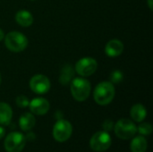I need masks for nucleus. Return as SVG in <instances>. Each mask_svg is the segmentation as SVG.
<instances>
[{"label":"nucleus","mask_w":153,"mask_h":152,"mask_svg":"<svg viewBox=\"0 0 153 152\" xmlns=\"http://www.w3.org/2000/svg\"><path fill=\"white\" fill-rule=\"evenodd\" d=\"M116 93L115 87L110 82H102L99 83L93 91L95 102L100 106L108 105L114 99Z\"/></svg>","instance_id":"1"},{"label":"nucleus","mask_w":153,"mask_h":152,"mask_svg":"<svg viewBox=\"0 0 153 152\" xmlns=\"http://www.w3.org/2000/svg\"><path fill=\"white\" fill-rule=\"evenodd\" d=\"M91 83L85 78H74L71 82V94L73 98L79 101H85L91 93Z\"/></svg>","instance_id":"2"},{"label":"nucleus","mask_w":153,"mask_h":152,"mask_svg":"<svg viewBox=\"0 0 153 152\" xmlns=\"http://www.w3.org/2000/svg\"><path fill=\"white\" fill-rule=\"evenodd\" d=\"M4 39L6 47L14 53L23 51L28 46V39L24 34L19 31H11L7 33Z\"/></svg>","instance_id":"3"},{"label":"nucleus","mask_w":153,"mask_h":152,"mask_svg":"<svg viewBox=\"0 0 153 152\" xmlns=\"http://www.w3.org/2000/svg\"><path fill=\"white\" fill-rule=\"evenodd\" d=\"M116 135L122 140H130L137 133V126L135 124L127 118H122L114 125Z\"/></svg>","instance_id":"4"},{"label":"nucleus","mask_w":153,"mask_h":152,"mask_svg":"<svg viewBox=\"0 0 153 152\" xmlns=\"http://www.w3.org/2000/svg\"><path fill=\"white\" fill-rule=\"evenodd\" d=\"M25 136L19 132L10 133L4 140V149L7 152H21L25 146Z\"/></svg>","instance_id":"5"},{"label":"nucleus","mask_w":153,"mask_h":152,"mask_svg":"<svg viewBox=\"0 0 153 152\" xmlns=\"http://www.w3.org/2000/svg\"><path fill=\"white\" fill-rule=\"evenodd\" d=\"M111 145V137L108 132L100 131L93 134L90 141V146L92 151L103 152L108 150Z\"/></svg>","instance_id":"6"},{"label":"nucleus","mask_w":153,"mask_h":152,"mask_svg":"<svg viewBox=\"0 0 153 152\" xmlns=\"http://www.w3.org/2000/svg\"><path fill=\"white\" fill-rule=\"evenodd\" d=\"M72 133L73 126L71 123L64 119H58L53 128V137L58 142H66L71 137Z\"/></svg>","instance_id":"7"},{"label":"nucleus","mask_w":153,"mask_h":152,"mask_svg":"<svg viewBox=\"0 0 153 152\" xmlns=\"http://www.w3.org/2000/svg\"><path fill=\"white\" fill-rule=\"evenodd\" d=\"M98 68L97 61L92 57L81 58L75 65V72L82 77H88L93 74Z\"/></svg>","instance_id":"8"},{"label":"nucleus","mask_w":153,"mask_h":152,"mask_svg":"<svg viewBox=\"0 0 153 152\" xmlns=\"http://www.w3.org/2000/svg\"><path fill=\"white\" fill-rule=\"evenodd\" d=\"M30 88L36 94H45L50 90V81L43 74H36L30 80Z\"/></svg>","instance_id":"9"},{"label":"nucleus","mask_w":153,"mask_h":152,"mask_svg":"<svg viewBox=\"0 0 153 152\" xmlns=\"http://www.w3.org/2000/svg\"><path fill=\"white\" fill-rule=\"evenodd\" d=\"M28 107L30 108L31 113L38 116H43L48 112L50 105L49 102L44 98H35L30 101Z\"/></svg>","instance_id":"10"},{"label":"nucleus","mask_w":153,"mask_h":152,"mask_svg":"<svg viewBox=\"0 0 153 152\" xmlns=\"http://www.w3.org/2000/svg\"><path fill=\"white\" fill-rule=\"evenodd\" d=\"M124 51V44L119 39L109 40L105 47V53L109 57L120 56Z\"/></svg>","instance_id":"11"},{"label":"nucleus","mask_w":153,"mask_h":152,"mask_svg":"<svg viewBox=\"0 0 153 152\" xmlns=\"http://www.w3.org/2000/svg\"><path fill=\"white\" fill-rule=\"evenodd\" d=\"M130 116L134 122H143L147 116V110L142 104H135L130 110Z\"/></svg>","instance_id":"12"},{"label":"nucleus","mask_w":153,"mask_h":152,"mask_svg":"<svg viewBox=\"0 0 153 152\" xmlns=\"http://www.w3.org/2000/svg\"><path fill=\"white\" fill-rule=\"evenodd\" d=\"M35 124H36V119L31 113H24L21 116L19 119L20 128L24 132H28L31 130L34 127Z\"/></svg>","instance_id":"13"},{"label":"nucleus","mask_w":153,"mask_h":152,"mask_svg":"<svg viewBox=\"0 0 153 152\" xmlns=\"http://www.w3.org/2000/svg\"><path fill=\"white\" fill-rule=\"evenodd\" d=\"M13 117L12 108L5 102H0V125H8Z\"/></svg>","instance_id":"14"},{"label":"nucleus","mask_w":153,"mask_h":152,"mask_svg":"<svg viewBox=\"0 0 153 152\" xmlns=\"http://www.w3.org/2000/svg\"><path fill=\"white\" fill-rule=\"evenodd\" d=\"M15 21L22 27H29L33 22V16L29 11L20 10L15 14Z\"/></svg>","instance_id":"15"},{"label":"nucleus","mask_w":153,"mask_h":152,"mask_svg":"<svg viewBox=\"0 0 153 152\" xmlns=\"http://www.w3.org/2000/svg\"><path fill=\"white\" fill-rule=\"evenodd\" d=\"M148 148V142L146 139L141 135L134 138L130 144V149L132 152H145Z\"/></svg>","instance_id":"16"},{"label":"nucleus","mask_w":153,"mask_h":152,"mask_svg":"<svg viewBox=\"0 0 153 152\" xmlns=\"http://www.w3.org/2000/svg\"><path fill=\"white\" fill-rule=\"evenodd\" d=\"M74 70L72 67V65H65L61 70V73H60V77H59L60 83L62 85H66L69 82H71L73 80V77H74Z\"/></svg>","instance_id":"17"},{"label":"nucleus","mask_w":153,"mask_h":152,"mask_svg":"<svg viewBox=\"0 0 153 152\" xmlns=\"http://www.w3.org/2000/svg\"><path fill=\"white\" fill-rule=\"evenodd\" d=\"M137 132L143 136L150 135L152 133V125L150 123H143L137 127Z\"/></svg>","instance_id":"18"},{"label":"nucleus","mask_w":153,"mask_h":152,"mask_svg":"<svg viewBox=\"0 0 153 152\" xmlns=\"http://www.w3.org/2000/svg\"><path fill=\"white\" fill-rule=\"evenodd\" d=\"M124 78V74L119 70H115L110 74V82L111 83H119Z\"/></svg>","instance_id":"19"},{"label":"nucleus","mask_w":153,"mask_h":152,"mask_svg":"<svg viewBox=\"0 0 153 152\" xmlns=\"http://www.w3.org/2000/svg\"><path fill=\"white\" fill-rule=\"evenodd\" d=\"M15 102H16V105L21 108H27L29 106V103H30V100L29 99L24 96V95H20L16 98L15 99Z\"/></svg>","instance_id":"20"},{"label":"nucleus","mask_w":153,"mask_h":152,"mask_svg":"<svg viewBox=\"0 0 153 152\" xmlns=\"http://www.w3.org/2000/svg\"><path fill=\"white\" fill-rule=\"evenodd\" d=\"M114 123H113V121L112 120H110V119H107V120H105L104 121V123H103V125H102V128H103V131H105V132H110V131H112L113 129H114Z\"/></svg>","instance_id":"21"},{"label":"nucleus","mask_w":153,"mask_h":152,"mask_svg":"<svg viewBox=\"0 0 153 152\" xmlns=\"http://www.w3.org/2000/svg\"><path fill=\"white\" fill-rule=\"evenodd\" d=\"M35 138H36V136H35V134L33 133H29L27 135H26V137H25V139L27 140V141H34L35 140Z\"/></svg>","instance_id":"22"},{"label":"nucleus","mask_w":153,"mask_h":152,"mask_svg":"<svg viewBox=\"0 0 153 152\" xmlns=\"http://www.w3.org/2000/svg\"><path fill=\"white\" fill-rule=\"evenodd\" d=\"M4 133H5L4 129L2 126H0V140L4 136Z\"/></svg>","instance_id":"23"},{"label":"nucleus","mask_w":153,"mask_h":152,"mask_svg":"<svg viewBox=\"0 0 153 152\" xmlns=\"http://www.w3.org/2000/svg\"><path fill=\"white\" fill-rule=\"evenodd\" d=\"M153 0H148V5H149V8L151 9V10H152V7H153Z\"/></svg>","instance_id":"24"},{"label":"nucleus","mask_w":153,"mask_h":152,"mask_svg":"<svg viewBox=\"0 0 153 152\" xmlns=\"http://www.w3.org/2000/svg\"><path fill=\"white\" fill-rule=\"evenodd\" d=\"M4 38V31L2 30V29H0V41L3 40Z\"/></svg>","instance_id":"25"},{"label":"nucleus","mask_w":153,"mask_h":152,"mask_svg":"<svg viewBox=\"0 0 153 152\" xmlns=\"http://www.w3.org/2000/svg\"><path fill=\"white\" fill-rule=\"evenodd\" d=\"M1 81H2V80H1V73H0V84H1Z\"/></svg>","instance_id":"26"},{"label":"nucleus","mask_w":153,"mask_h":152,"mask_svg":"<svg viewBox=\"0 0 153 152\" xmlns=\"http://www.w3.org/2000/svg\"><path fill=\"white\" fill-rule=\"evenodd\" d=\"M31 1H33V0H31Z\"/></svg>","instance_id":"27"}]
</instances>
